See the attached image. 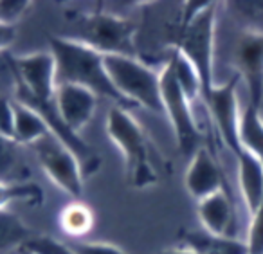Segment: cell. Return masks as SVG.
<instances>
[{
  "mask_svg": "<svg viewBox=\"0 0 263 254\" xmlns=\"http://www.w3.org/2000/svg\"><path fill=\"white\" fill-rule=\"evenodd\" d=\"M49 51L56 62V80L58 85L72 83L94 92L98 98L112 101L114 106L132 110L116 90L105 69V56L88 45L72 40L63 34L49 38Z\"/></svg>",
  "mask_w": 263,
  "mask_h": 254,
  "instance_id": "6da1fadb",
  "label": "cell"
},
{
  "mask_svg": "<svg viewBox=\"0 0 263 254\" xmlns=\"http://www.w3.org/2000/svg\"><path fill=\"white\" fill-rule=\"evenodd\" d=\"M106 135L123 155L126 182L134 189H144L159 182V152L137 123L132 112L123 106H110L106 114Z\"/></svg>",
  "mask_w": 263,
  "mask_h": 254,
  "instance_id": "7a4b0ae2",
  "label": "cell"
},
{
  "mask_svg": "<svg viewBox=\"0 0 263 254\" xmlns=\"http://www.w3.org/2000/svg\"><path fill=\"white\" fill-rule=\"evenodd\" d=\"M72 26V33L63 37L81 42L103 56H137V24L128 16L96 8L74 15Z\"/></svg>",
  "mask_w": 263,
  "mask_h": 254,
  "instance_id": "3957f363",
  "label": "cell"
},
{
  "mask_svg": "<svg viewBox=\"0 0 263 254\" xmlns=\"http://www.w3.org/2000/svg\"><path fill=\"white\" fill-rule=\"evenodd\" d=\"M220 4L202 2L191 6L190 19L184 26L175 51L180 52L197 70L202 81V98L215 85L216 62V26Z\"/></svg>",
  "mask_w": 263,
  "mask_h": 254,
  "instance_id": "277c9868",
  "label": "cell"
},
{
  "mask_svg": "<svg viewBox=\"0 0 263 254\" xmlns=\"http://www.w3.org/2000/svg\"><path fill=\"white\" fill-rule=\"evenodd\" d=\"M105 69L116 90L132 108L164 116L159 70L137 56H105Z\"/></svg>",
  "mask_w": 263,
  "mask_h": 254,
  "instance_id": "5b68a950",
  "label": "cell"
},
{
  "mask_svg": "<svg viewBox=\"0 0 263 254\" xmlns=\"http://www.w3.org/2000/svg\"><path fill=\"white\" fill-rule=\"evenodd\" d=\"M159 74H161V98L164 116L168 117L173 128L180 153L191 157L200 146H204L202 144L204 130L197 117V106L187 99V96L180 88L170 58L162 63Z\"/></svg>",
  "mask_w": 263,
  "mask_h": 254,
  "instance_id": "8992f818",
  "label": "cell"
},
{
  "mask_svg": "<svg viewBox=\"0 0 263 254\" xmlns=\"http://www.w3.org/2000/svg\"><path fill=\"white\" fill-rule=\"evenodd\" d=\"M49 180L63 193L80 200L83 195L85 173L81 162L72 150H69L56 135L49 134L31 146Z\"/></svg>",
  "mask_w": 263,
  "mask_h": 254,
  "instance_id": "52a82bcc",
  "label": "cell"
},
{
  "mask_svg": "<svg viewBox=\"0 0 263 254\" xmlns=\"http://www.w3.org/2000/svg\"><path fill=\"white\" fill-rule=\"evenodd\" d=\"M8 60L15 76L13 92H24L40 101H54L58 80H56V62L51 51H38Z\"/></svg>",
  "mask_w": 263,
  "mask_h": 254,
  "instance_id": "ba28073f",
  "label": "cell"
},
{
  "mask_svg": "<svg viewBox=\"0 0 263 254\" xmlns=\"http://www.w3.org/2000/svg\"><path fill=\"white\" fill-rule=\"evenodd\" d=\"M233 74L240 78L249 101L258 106L263 96V34L240 29L233 45Z\"/></svg>",
  "mask_w": 263,
  "mask_h": 254,
  "instance_id": "9c48e42d",
  "label": "cell"
},
{
  "mask_svg": "<svg viewBox=\"0 0 263 254\" xmlns=\"http://www.w3.org/2000/svg\"><path fill=\"white\" fill-rule=\"evenodd\" d=\"M184 186L191 198H195L197 202L215 195L220 189L231 191L226 171L211 146H200L190 157V164H187L186 175H184Z\"/></svg>",
  "mask_w": 263,
  "mask_h": 254,
  "instance_id": "30bf717a",
  "label": "cell"
},
{
  "mask_svg": "<svg viewBox=\"0 0 263 254\" xmlns=\"http://www.w3.org/2000/svg\"><path fill=\"white\" fill-rule=\"evenodd\" d=\"M197 214L202 231L223 238H241L240 207L229 189H220L215 195L197 202Z\"/></svg>",
  "mask_w": 263,
  "mask_h": 254,
  "instance_id": "8fae6325",
  "label": "cell"
},
{
  "mask_svg": "<svg viewBox=\"0 0 263 254\" xmlns=\"http://www.w3.org/2000/svg\"><path fill=\"white\" fill-rule=\"evenodd\" d=\"M98 96L80 85L62 83L56 88L54 103L62 121L74 132L80 134L92 121L98 108Z\"/></svg>",
  "mask_w": 263,
  "mask_h": 254,
  "instance_id": "7c38bea8",
  "label": "cell"
},
{
  "mask_svg": "<svg viewBox=\"0 0 263 254\" xmlns=\"http://www.w3.org/2000/svg\"><path fill=\"white\" fill-rule=\"evenodd\" d=\"M234 162L238 198L247 216H251L263 200V164L245 150L234 157Z\"/></svg>",
  "mask_w": 263,
  "mask_h": 254,
  "instance_id": "4fadbf2b",
  "label": "cell"
},
{
  "mask_svg": "<svg viewBox=\"0 0 263 254\" xmlns=\"http://www.w3.org/2000/svg\"><path fill=\"white\" fill-rule=\"evenodd\" d=\"M241 92H243V96H241L243 101H241L240 126H238L240 148L254 155L263 164V119L258 112V106H254L249 101L243 85H241Z\"/></svg>",
  "mask_w": 263,
  "mask_h": 254,
  "instance_id": "5bb4252c",
  "label": "cell"
},
{
  "mask_svg": "<svg viewBox=\"0 0 263 254\" xmlns=\"http://www.w3.org/2000/svg\"><path fill=\"white\" fill-rule=\"evenodd\" d=\"M180 245L191 249L195 254H249L243 240L213 236L205 231H182Z\"/></svg>",
  "mask_w": 263,
  "mask_h": 254,
  "instance_id": "9a60e30c",
  "label": "cell"
},
{
  "mask_svg": "<svg viewBox=\"0 0 263 254\" xmlns=\"http://www.w3.org/2000/svg\"><path fill=\"white\" fill-rule=\"evenodd\" d=\"M51 134L45 121L34 112L33 108L15 101V126H13V135L18 144L33 146L40 139L47 137Z\"/></svg>",
  "mask_w": 263,
  "mask_h": 254,
  "instance_id": "2e32d148",
  "label": "cell"
},
{
  "mask_svg": "<svg viewBox=\"0 0 263 254\" xmlns=\"http://www.w3.org/2000/svg\"><path fill=\"white\" fill-rule=\"evenodd\" d=\"M58 224L65 234L72 236V238H83L94 229L96 214L92 207L83 200H74L60 211Z\"/></svg>",
  "mask_w": 263,
  "mask_h": 254,
  "instance_id": "e0dca14e",
  "label": "cell"
},
{
  "mask_svg": "<svg viewBox=\"0 0 263 254\" xmlns=\"http://www.w3.org/2000/svg\"><path fill=\"white\" fill-rule=\"evenodd\" d=\"M18 142L0 135V182L29 180V168L24 164Z\"/></svg>",
  "mask_w": 263,
  "mask_h": 254,
  "instance_id": "ac0fdd59",
  "label": "cell"
},
{
  "mask_svg": "<svg viewBox=\"0 0 263 254\" xmlns=\"http://www.w3.org/2000/svg\"><path fill=\"white\" fill-rule=\"evenodd\" d=\"M31 236V229L15 213L9 209H0V254L13 249L20 250Z\"/></svg>",
  "mask_w": 263,
  "mask_h": 254,
  "instance_id": "d6986e66",
  "label": "cell"
},
{
  "mask_svg": "<svg viewBox=\"0 0 263 254\" xmlns=\"http://www.w3.org/2000/svg\"><path fill=\"white\" fill-rule=\"evenodd\" d=\"M44 189L36 182H0V209H8L11 204L24 202L29 206L44 204Z\"/></svg>",
  "mask_w": 263,
  "mask_h": 254,
  "instance_id": "ffe728a7",
  "label": "cell"
},
{
  "mask_svg": "<svg viewBox=\"0 0 263 254\" xmlns=\"http://www.w3.org/2000/svg\"><path fill=\"white\" fill-rule=\"evenodd\" d=\"M222 6L240 29L263 34V0H238Z\"/></svg>",
  "mask_w": 263,
  "mask_h": 254,
  "instance_id": "44dd1931",
  "label": "cell"
},
{
  "mask_svg": "<svg viewBox=\"0 0 263 254\" xmlns=\"http://www.w3.org/2000/svg\"><path fill=\"white\" fill-rule=\"evenodd\" d=\"M20 250H24L26 254H76L72 249V245H67L62 240L54 238V236H31L24 247Z\"/></svg>",
  "mask_w": 263,
  "mask_h": 254,
  "instance_id": "7402d4cb",
  "label": "cell"
},
{
  "mask_svg": "<svg viewBox=\"0 0 263 254\" xmlns=\"http://www.w3.org/2000/svg\"><path fill=\"white\" fill-rule=\"evenodd\" d=\"M243 242L247 243L249 254H263V200L249 216Z\"/></svg>",
  "mask_w": 263,
  "mask_h": 254,
  "instance_id": "603a6c76",
  "label": "cell"
},
{
  "mask_svg": "<svg viewBox=\"0 0 263 254\" xmlns=\"http://www.w3.org/2000/svg\"><path fill=\"white\" fill-rule=\"evenodd\" d=\"M31 9L29 0H2L0 2V24L15 26Z\"/></svg>",
  "mask_w": 263,
  "mask_h": 254,
  "instance_id": "cb8c5ba5",
  "label": "cell"
},
{
  "mask_svg": "<svg viewBox=\"0 0 263 254\" xmlns=\"http://www.w3.org/2000/svg\"><path fill=\"white\" fill-rule=\"evenodd\" d=\"M13 126H15V99L11 101L8 96L0 94V135L15 141Z\"/></svg>",
  "mask_w": 263,
  "mask_h": 254,
  "instance_id": "d4e9b609",
  "label": "cell"
},
{
  "mask_svg": "<svg viewBox=\"0 0 263 254\" xmlns=\"http://www.w3.org/2000/svg\"><path fill=\"white\" fill-rule=\"evenodd\" d=\"M72 249L76 254H132L114 243L105 242H78L72 243Z\"/></svg>",
  "mask_w": 263,
  "mask_h": 254,
  "instance_id": "484cf974",
  "label": "cell"
},
{
  "mask_svg": "<svg viewBox=\"0 0 263 254\" xmlns=\"http://www.w3.org/2000/svg\"><path fill=\"white\" fill-rule=\"evenodd\" d=\"M15 40H16L15 26H6V24H0V55H2L4 51H8Z\"/></svg>",
  "mask_w": 263,
  "mask_h": 254,
  "instance_id": "4316f807",
  "label": "cell"
},
{
  "mask_svg": "<svg viewBox=\"0 0 263 254\" xmlns=\"http://www.w3.org/2000/svg\"><path fill=\"white\" fill-rule=\"evenodd\" d=\"M159 254H195V252L191 249H187V247L179 245V247H173V249L162 250V252H159Z\"/></svg>",
  "mask_w": 263,
  "mask_h": 254,
  "instance_id": "83f0119b",
  "label": "cell"
},
{
  "mask_svg": "<svg viewBox=\"0 0 263 254\" xmlns=\"http://www.w3.org/2000/svg\"><path fill=\"white\" fill-rule=\"evenodd\" d=\"M258 112H259V116H261V119H263V96H261V101H259V105H258Z\"/></svg>",
  "mask_w": 263,
  "mask_h": 254,
  "instance_id": "f1b7e54d",
  "label": "cell"
},
{
  "mask_svg": "<svg viewBox=\"0 0 263 254\" xmlns=\"http://www.w3.org/2000/svg\"><path fill=\"white\" fill-rule=\"evenodd\" d=\"M20 254H26V252H24V250H20Z\"/></svg>",
  "mask_w": 263,
  "mask_h": 254,
  "instance_id": "f546056e",
  "label": "cell"
}]
</instances>
